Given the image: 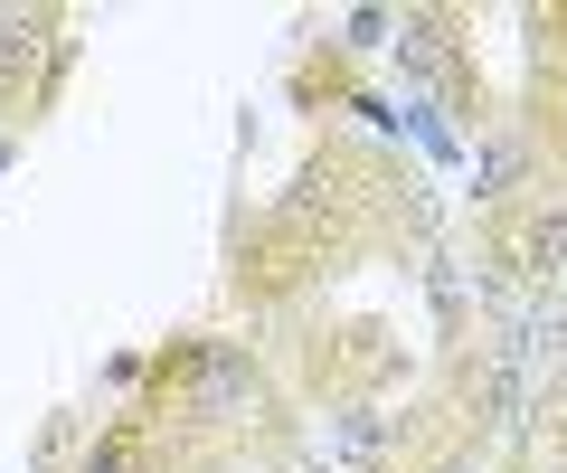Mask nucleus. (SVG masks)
<instances>
[{
    "instance_id": "f257e3e1",
    "label": "nucleus",
    "mask_w": 567,
    "mask_h": 473,
    "mask_svg": "<svg viewBox=\"0 0 567 473\" xmlns=\"http://www.w3.org/2000/svg\"><path fill=\"white\" fill-rule=\"evenodd\" d=\"M85 473H114V464H85Z\"/></svg>"
}]
</instances>
